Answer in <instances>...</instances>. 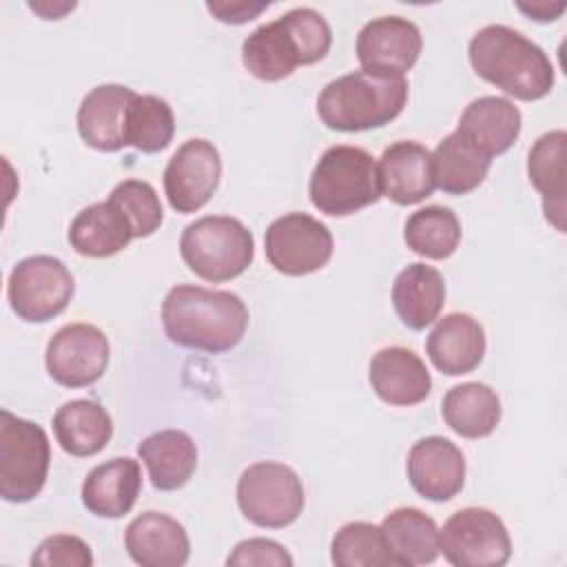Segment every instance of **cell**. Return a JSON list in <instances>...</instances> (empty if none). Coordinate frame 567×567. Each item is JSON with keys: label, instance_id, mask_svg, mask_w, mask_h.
Listing matches in <instances>:
<instances>
[{"label": "cell", "instance_id": "f1b7e54d", "mask_svg": "<svg viewBox=\"0 0 567 567\" xmlns=\"http://www.w3.org/2000/svg\"><path fill=\"white\" fill-rule=\"evenodd\" d=\"M441 414L450 430L465 439L489 436L501 423L498 394L478 381H467L450 388L441 401Z\"/></svg>", "mask_w": 567, "mask_h": 567}, {"label": "cell", "instance_id": "e0dca14e", "mask_svg": "<svg viewBox=\"0 0 567 567\" xmlns=\"http://www.w3.org/2000/svg\"><path fill=\"white\" fill-rule=\"evenodd\" d=\"M137 93L124 84H100L78 106V133L95 151L115 153L126 144L128 104Z\"/></svg>", "mask_w": 567, "mask_h": 567}, {"label": "cell", "instance_id": "cb8c5ba5", "mask_svg": "<svg viewBox=\"0 0 567 567\" xmlns=\"http://www.w3.org/2000/svg\"><path fill=\"white\" fill-rule=\"evenodd\" d=\"M445 303L443 275L421 261L408 264L392 284V306L410 330L427 328Z\"/></svg>", "mask_w": 567, "mask_h": 567}, {"label": "cell", "instance_id": "8fae6325", "mask_svg": "<svg viewBox=\"0 0 567 567\" xmlns=\"http://www.w3.org/2000/svg\"><path fill=\"white\" fill-rule=\"evenodd\" d=\"M264 250L277 272L301 277L330 261L334 241L330 228L312 215L286 213L266 228Z\"/></svg>", "mask_w": 567, "mask_h": 567}, {"label": "cell", "instance_id": "ac0fdd59", "mask_svg": "<svg viewBox=\"0 0 567 567\" xmlns=\"http://www.w3.org/2000/svg\"><path fill=\"white\" fill-rule=\"evenodd\" d=\"M133 563L142 567H182L190 556V540L179 520L162 512H142L124 532Z\"/></svg>", "mask_w": 567, "mask_h": 567}, {"label": "cell", "instance_id": "83f0119b", "mask_svg": "<svg viewBox=\"0 0 567 567\" xmlns=\"http://www.w3.org/2000/svg\"><path fill=\"white\" fill-rule=\"evenodd\" d=\"M53 432L60 447L71 456H93L113 436V421L106 408L91 399H73L53 414Z\"/></svg>", "mask_w": 567, "mask_h": 567}, {"label": "cell", "instance_id": "d6986e66", "mask_svg": "<svg viewBox=\"0 0 567 567\" xmlns=\"http://www.w3.org/2000/svg\"><path fill=\"white\" fill-rule=\"evenodd\" d=\"M523 115L518 106L498 95H481L472 100L458 117L456 133L485 157L501 155L512 148L520 135Z\"/></svg>", "mask_w": 567, "mask_h": 567}, {"label": "cell", "instance_id": "484cf974", "mask_svg": "<svg viewBox=\"0 0 567 567\" xmlns=\"http://www.w3.org/2000/svg\"><path fill=\"white\" fill-rule=\"evenodd\" d=\"M379 527L396 567L430 565L441 554L434 518L416 507L392 509Z\"/></svg>", "mask_w": 567, "mask_h": 567}, {"label": "cell", "instance_id": "2e32d148", "mask_svg": "<svg viewBox=\"0 0 567 567\" xmlns=\"http://www.w3.org/2000/svg\"><path fill=\"white\" fill-rule=\"evenodd\" d=\"M377 175L381 195L399 206L419 204L436 188L432 179V153L414 140L390 144L379 157Z\"/></svg>", "mask_w": 567, "mask_h": 567}, {"label": "cell", "instance_id": "7c38bea8", "mask_svg": "<svg viewBox=\"0 0 567 567\" xmlns=\"http://www.w3.org/2000/svg\"><path fill=\"white\" fill-rule=\"evenodd\" d=\"M111 359L106 334L91 323H66L47 343L44 363L51 379L64 388L95 383Z\"/></svg>", "mask_w": 567, "mask_h": 567}, {"label": "cell", "instance_id": "6da1fadb", "mask_svg": "<svg viewBox=\"0 0 567 567\" xmlns=\"http://www.w3.org/2000/svg\"><path fill=\"white\" fill-rule=\"evenodd\" d=\"M162 326L173 343L219 354L244 339L248 308L230 290L177 284L162 301Z\"/></svg>", "mask_w": 567, "mask_h": 567}, {"label": "cell", "instance_id": "d4e9b609", "mask_svg": "<svg viewBox=\"0 0 567 567\" xmlns=\"http://www.w3.org/2000/svg\"><path fill=\"white\" fill-rule=\"evenodd\" d=\"M137 456L148 470L151 485L173 492L188 483L197 467V445L182 430H159L137 445Z\"/></svg>", "mask_w": 567, "mask_h": 567}, {"label": "cell", "instance_id": "ffe728a7", "mask_svg": "<svg viewBox=\"0 0 567 567\" xmlns=\"http://www.w3.org/2000/svg\"><path fill=\"white\" fill-rule=\"evenodd\" d=\"M485 346L483 326L467 312H450L439 319L425 341L432 365L447 377L467 374L478 368Z\"/></svg>", "mask_w": 567, "mask_h": 567}, {"label": "cell", "instance_id": "9a60e30c", "mask_svg": "<svg viewBox=\"0 0 567 567\" xmlns=\"http://www.w3.org/2000/svg\"><path fill=\"white\" fill-rule=\"evenodd\" d=\"M408 478L414 492L427 501H450L465 483V456L445 436H425L408 452Z\"/></svg>", "mask_w": 567, "mask_h": 567}, {"label": "cell", "instance_id": "44dd1931", "mask_svg": "<svg viewBox=\"0 0 567 567\" xmlns=\"http://www.w3.org/2000/svg\"><path fill=\"white\" fill-rule=\"evenodd\" d=\"M370 385L390 405H416L432 390V377L423 359L403 348H381L370 359Z\"/></svg>", "mask_w": 567, "mask_h": 567}, {"label": "cell", "instance_id": "4316f807", "mask_svg": "<svg viewBox=\"0 0 567 567\" xmlns=\"http://www.w3.org/2000/svg\"><path fill=\"white\" fill-rule=\"evenodd\" d=\"M131 239H135L131 224L109 199L82 208L69 226V244L82 257H111Z\"/></svg>", "mask_w": 567, "mask_h": 567}, {"label": "cell", "instance_id": "52a82bcc", "mask_svg": "<svg viewBox=\"0 0 567 567\" xmlns=\"http://www.w3.org/2000/svg\"><path fill=\"white\" fill-rule=\"evenodd\" d=\"M51 445L47 432L9 410L0 412V496L7 503L33 501L49 474Z\"/></svg>", "mask_w": 567, "mask_h": 567}, {"label": "cell", "instance_id": "8992f818", "mask_svg": "<svg viewBox=\"0 0 567 567\" xmlns=\"http://www.w3.org/2000/svg\"><path fill=\"white\" fill-rule=\"evenodd\" d=\"M179 252L197 277L219 284L239 277L252 264L255 237L237 217L206 215L182 230Z\"/></svg>", "mask_w": 567, "mask_h": 567}, {"label": "cell", "instance_id": "7a4b0ae2", "mask_svg": "<svg viewBox=\"0 0 567 567\" xmlns=\"http://www.w3.org/2000/svg\"><path fill=\"white\" fill-rule=\"evenodd\" d=\"M330 44L328 20L312 7H297L259 24L241 44V62L257 80L279 82L297 66L323 60Z\"/></svg>", "mask_w": 567, "mask_h": 567}, {"label": "cell", "instance_id": "30bf717a", "mask_svg": "<svg viewBox=\"0 0 567 567\" xmlns=\"http://www.w3.org/2000/svg\"><path fill=\"white\" fill-rule=\"evenodd\" d=\"M439 551L456 567H501L512 556V540L492 509L463 507L439 529Z\"/></svg>", "mask_w": 567, "mask_h": 567}, {"label": "cell", "instance_id": "5bb4252c", "mask_svg": "<svg viewBox=\"0 0 567 567\" xmlns=\"http://www.w3.org/2000/svg\"><path fill=\"white\" fill-rule=\"evenodd\" d=\"M423 49L421 29L403 16H379L363 24L357 35V58L365 71H410Z\"/></svg>", "mask_w": 567, "mask_h": 567}, {"label": "cell", "instance_id": "f546056e", "mask_svg": "<svg viewBox=\"0 0 567 567\" xmlns=\"http://www.w3.org/2000/svg\"><path fill=\"white\" fill-rule=\"evenodd\" d=\"M492 159L465 142L456 131L445 135L432 151L434 186L447 195H465L487 177Z\"/></svg>", "mask_w": 567, "mask_h": 567}, {"label": "cell", "instance_id": "1f68e13d", "mask_svg": "<svg viewBox=\"0 0 567 567\" xmlns=\"http://www.w3.org/2000/svg\"><path fill=\"white\" fill-rule=\"evenodd\" d=\"M175 135L171 104L157 95H135L126 115V144L142 153L164 151Z\"/></svg>", "mask_w": 567, "mask_h": 567}, {"label": "cell", "instance_id": "8d00e7d4", "mask_svg": "<svg viewBox=\"0 0 567 567\" xmlns=\"http://www.w3.org/2000/svg\"><path fill=\"white\" fill-rule=\"evenodd\" d=\"M206 9L226 24H244L252 18H257L264 9H268V2H252V0H213L206 2Z\"/></svg>", "mask_w": 567, "mask_h": 567}, {"label": "cell", "instance_id": "277c9868", "mask_svg": "<svg viewBox=\"0 0 567 567\" xmlns=\"http://www.w3.org/2000/svg\"><path fill=\"white\" fill-rule=\"evenodd\" d=\"M408 89V80L396 73L352 71L321 89L317 113L332 131L357 133L379 128L403 111Z\"/></svg>", "mask_w": 567, "mask_h": 567}, {"label": "cell", "instance_id": "836d02e7", "mask_svg": "<svg viewBox=\"0 0 567 567\" xmlns=\"http://www.w3.org/2000/svg\"><path fill=\"white\" fill-rule=\"evenodd\" d=\"M109 202L120 208V213L131 224L133 237H148L153 235L164 219L162 202L155 193V188L144 179H124L120 182L111 195Z\"/></svg>", "mask_w": 567, "mask_h": 567}, {"label": "cell", "instance_id": "7402d4cb", "mask_svg": "<svg viewBox=\"0 0 567 567\" xmlns=\"http://www.w3.org/2000/svg\"><path fill=\"white\" fill-rule=\"evenodd\" d=\"M142 470L131 456H115L95 465L82 483V505L100 518L128 514L140 496Z\"/></svg>", "mask_w": 567, "mask_h": 567}, {"label": "cell", "instance_id": "9c48e42d", "mask_svg": "<svg viewBox=\"0 0 567 567\" xmlns=\"http://www.w3.org/2000/svg\"><path fill=\"white\" fill-rule=\"evenodd\" d=\"M73 292L75 281L71 270L53 255H31L20 259L7 281L11 310L29 323H44L62 315L73 299Z\"/></svg>", "mask_w": 567, "mask_h": 567}, {"label": "cell", "instance_id": "4fadbf2b", "mask_svg": "<svg viewBox=\"0 0 567 567\" xmlns=\"http://www.w3.org/2000/svg\"><path fill=\"white\" fill-rule=\"evenodd\" d=\"M221 177V157L213 142L193 137L184 142L164 168V193L173 210L195 213L215 195Z\"/></svg>", "mask_w": 567, "mask_h": 567}, {"label": "cell", "instance_id": "5b68a950", "mask_svg": "<svg viewBox=\"0 0 567 567\" xmlns=\"http://www.w3.org/2000/svg\"><path fill=\"white\" fill-rule=\"evenodd\" d=\"M308 195L319 213L352 215L381 197L377 162L361 146L337 144L323 151L308 182Z\"/></svg>", "mask_w": 567, "mask_h": 567}, {"label": "cell", "instance_id": "d590c367", "mask_svg": "<svg viewBox=\"0 0 567 567\" xmlns=\"http://www.w3.org/2000/svg\"><path fill=\"white\" fill-rule=\"evenodd\" d=\"M226 565L230 567H290L292 556L286 551L284 545L270 538H248L235 545L233 554L226 558Z\"/></svg>", "mask_w": 567, "mask_h": 567}, {"label": "cell", "instance_id": "4dcf8cb0", "mask_svg": "<svg viewBox=\"0 0 567 567\" xmlns=\"http://www.w3.org/2000/svg\"><path fill=\"white\" fill-rule=\"evenodd\" d=\"M403 239L408 248L427 259H447L461 241V221L447 206H425L414 210L405 226Z\"/></svg>", "mask_w": 567, "mask_h": 567}, {"label": "cell", "instance_id": "3957f363", "mask_svg": "<svg viewBox=\"0 0 567 567\" xmlns=\"http://www.w3.org/2000/svg\"><path fill=\"white\" fill-rule=\"evenodd\" d=\"M467 55L478 78L516 100H540L554 86V66L547 53L507 24L478 29L470 40Z\"/></svg>", "mask_w": 567, "mask_h": 567}, {"label": "cell", "instance_id": "603a6c76", "mask_svg": "<svg viewBox=\"0 0 567 567\" xmlns=\"http://www.w3.org/2000/svg\"><path fill=\"white\" fill-rule=\"evenodd\" d=\"M567 133L556 128L543 133L527 155V175L543 197L545 219L565 233V190H567Z\"/></svg>", "mask_w": 567, "mask_h": 567}, {"label": "cell", "instance_id": "ba28073f", "mask_svg": "<svg viewBox=\"0 0 567 567\" xmlns=\"http://www.w3.org/2000/svg\"><path fill=\"white\" fill-rule=\"evenodd\" d=\"M303 503L301 478L284 463H252L237 481V505L257 527L281 529L292 525L299 518Z\"/></svg>", "mask_w": 567, "mask_h": 567}, {"label": "cell", "instance_id": "e575fe53", "mask_svg": "<svg viewBox=\"0 0 567 567\" xmlns=\"http://www.w3.org/2000/svg\"><path fill=\"white\" fill-rule=\"evenodd\" d=\"M31 565L33 567H91L93 554L82 538L73 534H53L35 547L31 556Z\"/></svg>", "mask_w": 567, "mask_h": 567}, {"label": "cell", "instance_id": "74e56055", "mask_svg": "<svg viewBox=\"0 0 567 567\" xmlns=\"http://www.w3.org/2000/svg\"><path fill=\"white\" fill-rule=\"evenodd\" d=\"M520 11H525L527 16H532L534 20H540V22H549V20H556L565 4H547V2H536V4H518Z\"/></svg>", "mask_w": 567, "mask_h": 567}, {"label": "cell", "instance_id": "d6a6232c", "mask_svg": "<svg viewBox=\"0 0 567 567\" xmlns=\"http://www.w3.org/2000/svg\"><path fill=\"white\" fill-rule=\"evenodd\" d=\"M330 558L337 567L394 565L381 527L365 520H352L337 529L330 543Z\"/></svg>", "mask_w": 567, "mask_h": 567}]
</instances>
